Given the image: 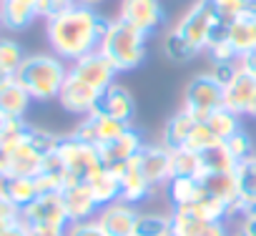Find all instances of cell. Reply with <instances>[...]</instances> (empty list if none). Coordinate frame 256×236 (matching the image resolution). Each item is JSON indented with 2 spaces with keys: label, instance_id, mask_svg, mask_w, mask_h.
Listing matches in <instances>:
<instances>
[{
  "label": "cell",
  "instance_id": "6da1fadb",
  "mask_svg": "<svg viewBox=\"0 0 256 236\" xmlns=\"http://www.w3.org/2000/svg\"><path fill=\"white\" fill-rule=\"evenodd\" d=\"M108 18L88 6H70L56 18L46 20V40L50 53L73 63L83 56H90L100 48V40L108 28Z\"/></svg>",
  "mask_w": 256,
  "mask_h": 236
},
{
  "label": "cell",
  "instance_id": "7a4b0ae2",
  "mask_svg": "<svg viewBox=\"0 0 256 236\" xmlns=\"http://www.w3.org/2000/svg\"><path fill=\"white\" fill-rule=\"evenodd\" d=\"M68 78V63L56 53H30L16 73V80L28 90L33 103L58 100V93Z\"/></svg>",
  "mask_w": 256,
  "mask_h": 236
},
{
  "label": "cell",
  "instance_id": "3957f363",
  "mask_svg": "<svg viewBox=\"0 0 256 236\" xmlns=\"http://www.w3.org/2000/svg\"><path fill=\"white\" fill-rule=\"evenodd\" d=\"M98 50L108 58V63L118 70V76L131 73L138 66H144V60L148 56V36H144L141 30L113 18L106 28V36H103Z\"/></svg>",
  "mask_w": 256,
  "mask_h": 236
},
{
  "label": "cell",
  "instance_id": "277c9868",
  "mask_svg": "<svg viewBox=\"0 0 256 236\" xmlns=\"http://www.w3.org/2000/svg\"><path fill=\"white\" fill-rule=\"evenodd\" d=\"M56 154L66 164V176H68L66 186L68 184H88L103 168L100 156H98V148L90 146V144H86V141H80V138H76L73 134H68V136L60 138Z\"/></svg>",
  "mask_w": 256,
  "mask_h": 236
},
{
  "label": "cell",
  "instance_id": "5b68a950",
  "mask_svg": "<svg viewBox=\"0 0 256 236\" xmlns=\"http://www.w3.org/2000/svg\"><path fill=\"white\" fill-rule=\"evenodd\" d=\"M216 23H218V18H216L211 0H194L178 16V20L171 26V30L178 33L191 46H196L201 53H206V46H208V38H211Z\"/></svg>",
  "mask_w": 256,
  "mask_h": 236
},
{
  "label": "cell",
  "instance_id": "8992f818",
  "mask_svg": "<svg viewBox=\"0 0 256 236\" xmlns=\"http://www.w3.org/2000/svg\"><path fill=\"white\" fill-rule=\"evenodd\" d=\"M224 106V86L208 73H196L188 78L184 88V100L181 108H186L191 116H196L198 121H204L206 116H211L216 108Z\"/></svg>",
  "mask_w": 256,
  "mask_h": 236
},
{
  "label": "cell",
  "instance_id": "52a82bcc",
  "mask_svg": "<svg viewBox=\"0 0 256 236\" xmlns=\"http://www.w3.org/2000/svg\"><path fill=\"white\" fill-rule=\"evenodd\" d=\"M118 20L151 38L164 26L166 10L161 6V0H120L118 3Z\"/></svg>",
  "mask_w": 256,
  "mask_h": 236
},
{
  "label": "cell",
  "instance_id": "ba28073f",
  "mask_svg": "<svg viewBox=\"0 0 256 236\" xmlns=\"http://www.w3.org/2000/svg\"><path fill=\"white\" fill-rule=\"evenodd\" d=\"M144 144H146L144 141V134L138 128H134V126H128L118 138H113V141H108V144H103L98 148V156H100L103 168L113 171L116 176H123L126 166L131 164V158L141 151Z\"/></svg>",
  "mask_w": 256,
  "mask_h": 236
},
{
  "label": "cell",
  "instance_id": "9c48e42d",
  "mask_svg": "<svg viewBox=\"0 0 256 236\" xmlns=\"http://www.w3.org/2000/svg\"><path fill=\"white\" fill-rule=\"evenodd\" d=\"M131 161L154 188H166V184L174 178V174H171V148H166L161 141L158 144H144L141 151Z\"/></svg>",
  "mask_w": 256,
  "mask_h": 236
},
{
  "label": "cell",
  "instance_id": "30bf717a",
  "mask_svg": "<svg viewBox=\"0 0 256 236\" xmlns=\"http://www.w3.org/2000/svg\"><path fill=\"white\" fill-rule=\"evenodd\" d=\"M20 224L23 226H58V228H68L70 218L66 214L60 191L40 194L26 208H20Z\"/></svg>",
  "mask_w": 256,
  "mask_h": 236
},
{
  "label": "cell",
  "instance_id": "8fae6325",
  "mask_svg": "<svg viewBox=\"0 0 256 236\" xmlns=\"http://www.w3.org/2000/svg\"><path fill=\"white\" fill-rule=\"evenodd\" d=\"M126 128H128V124H123V121H118V118L103 113L100 108H96L93 113L83 116L78 121V126L73 128V136L90 144V146H96V148H100L103 144L118 138Z\"/></svg>",
  "mask_w": 256,
  "mask_h": 236
},
{
  "label": "cell",
  "instance_id": "7c38bea8",
  "mask_svg": "<svg viewBox=\"0 0 256 236\" xmlns=\"http://www.w3.org/2000/svg\"><path fill=\"white\" fill-rule=\"evenodd\" d=\"M68 73L76 76V78H80L83 83L93 86V88L100 90V93H106V90L118 80V70L108 63V58H106L100 50H96V53H90V56H83V58L68 63Z\"/></svg>",
  "mask_w": 256,
  "mask_h": 236
},
{
  "label": "cell",
  "instance_id": "4fadbf2b",
  "mask_svg": "<svg viewBox=\"0 0 256 236\" xmlns=\"http://www.w3.org/2000/svg\"><path fill=\"white\" fill-rule=\"evenodd\" d=\"M100 96H103L100 90H96L93 86H88L80 78L68 73V78H66L60 93H58V103H60V108L66 113H70L76 118H83V116H88L98 108Z\"/></svg>",
  "mask_w": 256,
  "mask_h": 236
},
{
  "label": "cell",
  "instance_id": "5bb4252c",
  "mask_svg": "<svg viewBox=\"0 0 256 236\" xmlns=\"http://www.w3.org/2000/svg\"><path fill=\"white\" fill-rule=\"evenodd\" d=\"M138 208L123 198L100 206L96 214V224L103 228L106 236H136V224H138Z\"/></svg>",
  "mask_w": 256,
  "mask_h": 236
},
{
  "label": "cell",
  "instance_id": "9a60e30c",
  "mask_svg": "<svg viewBox=\"0 0 256 236\" xmlns=\"http://www.w3.org/2000/svg\"><path fill=\"white\" fill-rule=\"evenodd\" d=\"M254 98H256V76H251L248 70L238 66L236 76L224 86V108L244 118Z\"/></svg>",
  "mask_w": 256,
  "mask_h": 236
},
{
  "label": "cell",
  "instance_id": "2e32d148",
  "mask_svg": "<svg viewBox=\"0 0 256 236\" xmlns=\"http://www.w3.org/2000/svg\"><path fill=\"white\" fill-rule=\"evenodd\" d=\"M60 196H63V206L70 221H88V218H96V214L100 211L88 184H68L60 191Z\"/></svg>",
  "mask_w": 256,
  "mask_h": 236
},
{
  "label": "cell",
  "instance_id": "e0dca14e",
  "mask_svg": "<svg viewBox=\"0 0 256 236\" xmlns=\"http://www.w3.org/2000/svg\"><path fill=\"white\" fill-rule=\"evenodd\" d=\"M98 108H100L103 113H108V116H113V118H118V121H123V124L131 126V124H134V116H136V98H134L131 90H128V86H123V83L116 80V83L100 96Z\"/></svg>",
  "mask_w": 256,
  "mask_h": 236
},
{
  "label": "cell",
  "instance_id": "ac0fdd59",
  "mask_svg": "<svg viewBox=\"0 0 256 236\" xmlns=\"http://www.w3.org/2000/svg\"><path fill=\"white\" fill-rule=\"evenodd\" d=\"M0 196L10 201L16 208H26L30 201L40 196L36 176H18V174H6L0 176Z\"/></svg>",
  "mask_w": 256,
  "mask_h": 236
},
{
  "label": "cell",
  "instance_id": "d6986e66",
  "mask_svg": "<svg viewBox=\"0 0 256 236\" xmlns=\"http://www.w3.org/2000/svg\"><path fill=\"white\" fill-rule=\"evenodd\" d=\"M201 188L206 196H214L224 204L231 206L234 218L238 216V188H236V178L234 171H221V174H201Z\"/></svg>",
  "mask_w": 256,
  "mask_h": 236
},
{
  "label": "cell",
  "instance_id": "ffe728a7",
  "mask_svg": "<svg viewBox=\"0 0 256 236\" xmlns=\"http://www.w3.org/2000/svg\"><path fill=\"white\" fill-rule=\"evenodd\" d=\"M196 121L198 118L191 116L186 108H178L176 113H171V118H166V124L161 128V144L166 148H171V151L184 148L188 136H191V131H194V126H196Z\"/></svg>",
  "mask_w": 256,
  "mask_h": 236
},
{
  "label": "cell",
  "instance_id": "44dd1931",
  "mask_svg": "<svg viewBox=\"0 0 256 236\" xmlns=\"http://www.w3.org/2000/svg\"><path fill=\"white\" fill-rule=\"evenodd\" d=\"M234 178L238 188V216H241L244 211L256 208V154L236 164Z\"/></svg>",
  "mask_w": 256,
  "mask_h": 236
},
{
  "label": "cell",
  "instance_id": "7402d4cb",
  "mask_svg": "<svg viewBox=\"0 0 256 236\" xmlns=\"http://www.w3.org/2000/svg\"><path fill=\"white\" fill-rule=\"evenodd\" d=\"M33 98L28 96V90L16 80V76L0 86V116L3 118H26L30 110Z\"/></svg>",
  "mask_w": 256,
  "mask_h": 236
},
{
  "label": "cell",
  "instance_id": "603a6c76",
  "mask_svg": "<svg viewBox=\"0 0 256 236\" xmlns=\"http://www.w3.org/2000/svg\"><path fill=\"white\" fill-rule=\"evenodd\" d=\"M46 156L26 138L23 144H18L16 148L8 151V174H18V176H38L40 166H43Z\"/></svg>",
  "mask_w": 256,
  "mask_h": 236
},
{
  "label": "cell",
  "instance_id": "cb8c5ba5",
  "mask_svg": "<svg viewBox=\"0 0 256 236\" xmlns=\"http://www.w3.org/2000/svg\"><path fill=\"white\" fill-rule=\"evenodd\" d=\"M166 196H168L171 208H188L204 196L201 178L198 176H176L166 184Z\"/></svg>",
  "mask_w": 256,
  "mask_h": 236
},
{
  "label": "cell",
  "instance_id": "d4e9b609",
  "mask_svg": "<svg viewBox=\"0 0 256 236\" xmlns=\"http://www.w3.org/2000/svg\"><path fill=\"white\" fill-rule=\"evenodd\" d=\"M154 191H156V188L144 178V174L134 166V161L126 166V171H123V176H120V198H123V201L138 206V204L148 201V198L154 196Z\"/></svg>",
  "mask_w": 256,
  "mask_h": 236
},
{
  "label": "cell",
  "instance_id": "484cf974",
  "mask_svg": "<svg viewBox=\"0 0 256 236\" xmlns=\"http://www.w3.org/2000/svg\"><path fill=\"white\" fill-rule=\"evenodd\" d=\"M161 50H164V56L171 60V63H176V66H186V63H194L198 56H201V50L196 48V46H191L188 40H184L178 33H174L171 28L166 30V36L161 38Z\"/></svg>",
  "mask_w": 256,
  "mask_h": 236
},
{
  "label": "cell",
  "instance_id": "4316f807",
  "mask_svg": "<svg viewBox=\"0 0 256 236\" xmlns=\"http://www.w3.org/2000/svg\"><path fill=\"white\" fill-rule=\"evenodd\" d=\"M98 206H108L113 201L120 198V176H116L113 171L108 168H100V174H96L90 181H88Z\"/></svg>",
  "mask_w": 256,
  "mask_h": 236
},
{
  "label": "cell",
  "instance_id": "83f0119b",
  "mask_svg": "<svg viewBox=\"0 0 256 236\" xmlns=\"http://www.w3.org/2000/svg\"><path fill=\"white\" fill-rule=\"evenodd\" d=\"M226 38H228V43L234 46V50H236L238 56L254 50V48H256V18L244 16V18L234 20V23L228 26V36H226Z\"/></svg>",
  "mask_w": 256,
  "mask_h": 236
},
{
  "label": "cell",
  "instance_id": "f1b7e54d",
  "mask_svg": "<svg viewBox=\"0 0 256 236\" xmlns=\"http://www.w3.org/2000/svg\"><path fill=\"white\" fill-rule=\"evenodd\" d=\"M136 236H174V216H171V211L138 214Z\"/></svg>",
  "mask_w": 256,
  "mask_h": 236
},
{
  "label": "cell",
  "instance_id": "f546056e",
  "mask_svg": "<svg viewBox=\"0 0 256 236\" xmlns=\"http://www.w3.org/2000/svg\"><path fill=\"white\" fill-rule=\"evenodd\" d=\"M198 158H201V174H221V171L236 168V158L228 154V148L224 144H214V146L204 148L198 154Z\"/></svg>",
  "mask_w": 256,
  "mask_h": 236
},
{
  "label": "cell",
  "instance_id": "4dcf8cb0",
  "mask_svg": "<svg viewBox=\"0 0 256 236\" xmlns=\"http://www.w3.org/2000/svg\"><path fill=\"white\" fill-rule=\"evenodd\" d=\"M206 121V126L214 131V136L218 138V141H226V138H231L236 131H241V116H236L234 110H228V108H216L211 116H206L204 118Z\"/></svg>",
  "mask_w": 256,
  "mask_h": 236
},
{
  "label": "cell",
  "instance_id": "1f68e13d",
  "mask_svg": "<svg viewBox=\"0 0 256 236\" xmlns=\"http://www.w3.org/2000/svg\"><path fill=\"white\" fill-rule=\"evenodd\" d=\"M26 48L16 40V38H8V36H0V70L8 73V76H16L18 68L23 66L26 60Z\"/></svg>",
  "mask_w": 256,
  "mask_h": 236
},
{
  "label": "cell",
  "instance_id": "d6a6232c",
  "mask_svg": "<svg viewBox=\"0 0 256 236\" xmlns=\"http://www.w3.org/2000/svg\"><path fill=\"white\" fill-rule=\"evenodd\" d=\"M30 126L33 124H28L26 118H3V124H0V144H3V148L10 151L18 144H23L28 138Z\"/></svg>",
  "mask_w": 256,
  "mask_h": 236
},
{
  "label": "cell",
  "instance_id": "836d02e7",
  "mask_svg": "<svg viewBox=\"0 0 256 236\" xmlns=\"http://www.w3.org/2000/svg\"><path fill=\"white\" fill-rule=\"evenodd\" d=\"M171 174L176 176H201V158L191 148L171 151Z\"/></svg>",
  "mask_w": 256,
  "mask_h": 236
},
{
  "label": "cell",
  "instance_id": "e575fe53",
  "mask_svg": "<svg viewBox=\"0 0 256 236\" xmlns=\"http://www.w3.org/2000/svg\"><path fill=\"white\" fill-rule=\"evenodd\" d=\"M194 208L204 221H228V218H234V211H231L228 204H224L214 196H206V194L194 204Z\"/></svg>",
  "mask_w": 256,
  "mask_h": 236
},
{
  "label": "cell",
  "instance_id": "d590c367",
  "mask_svg": "<svg viewBox=\"0 0 256 236\" xmlns=\"http://www.w3.org/2000/svg\"><path fill=\"white\" fill-rule=\"evenodd\" d=\"M211 3H214L218 23L231 26L234 20H238V18H244L248 13V3H251V0H211Z\"/></svg>",
  "mask_w": 256,
  "mask_h": 236
},
{
  "label": "cell",
  "instance_id": "8d00e7d4",
  "mask_svg": "<svg viewBox=\"0 0 256 236\" xmlns=\"http://www.w3.org/2000/svg\"><path fill=\"white\" fill-rule=\"evenodd\" d=\"M224 146H226V148H228V154L236 158V164L256 154V144H254L251 134H246L244 128H241V131H236L231 138H226V141H224Z\"/></svg>",
  "mask_w": 256,
  "mask_h": 236
},
{
  "label": "cell",
  "instance_id": "74e56055",
  "mask_svg": "<svg viewBox=\"0 0 256 236\" xmlns=\"http://www.w3.org/2000/svg\"><path fill=\"white\" fill-rule=\"evenodd\" d=\"M214 144H224V141H218L214 136V131L206 126V121H196V126H194V131H191V136H188V141H186L184 148H191V151L201 154L204 148H208Z\"/></svg>",
  "mask_w": 256,
  "mask_h": 236
},
{
  "label": "cell",
  "instance_id": "f35d334b",
  "mask_svg": "<svg viewBox=\"0 0 256 236\" xmlns=\"http://www.w3.org/2000/svg\"><path fill=\"white\" fill-rule=\"evenodd\" d=\"M70 6H76V0H36V10H38V18H43V20H50V18H56L58 13L68 10Z\"/></svg>",
  "mask_w": 256,
  "mask_h": 236
},
{
  "label": "cell",
  "instance_id": "ab89813d",
  "mask_svg": "<svg viewBox=\"0 0 256 236\" xmlns=\"http://www.w3.org/2000/svg\"><path fill=\"white\" fill-rule=\"evenodd\" d=\"M238 70V60H208V73L221 83L226 86Z\"/></svg>",
  "mask_w": 256,
  "mask_h": 236
},
{
  "label": "cell",
  "instance_id": "60d3db41",
  "mask_svg": "<svg viewBox=\"0 0 256 236\" xmlns=\"http://www.w3.org/2000/svg\"><path fill=\"white\" fill-rule=\"evenodd\" d=\"M206 56H208V60H238V53L234 50V46L228 43V38L211 43L206 48Z\"/></svg>",
  "mask_w": 256,
  "mask_h": 236
},
{
  "label": "cell",
  "instance_id": "b9f144b4",
  "mask_svg": "<svg viewBox=\"0 0 256 236\" xmlns=\"http://www.w3.org/2000/svg\"><path fill=\"white\" fill-rule=\"evenodd\" d=\"M66 236H106V234L96 224V218H88V221H70L66 228Z\"/></svg>",
  "mask_w": 256,
  "mask_h": 236
},
{
  "label": "cell",
  "instance_id": "7bdbcfd3",
  "mask_svg": "<svg viewBox=\"0 0 256 236\" xmlns=\"http://www.w3.org/2000/svg\"><path fill=\"white\" fill-rule=\"evenodd\" d=\"M16 224H20V208H16L10 201H6L0 196V234L8 231Z\"/></svg>",
  "mask_w": 256,
  "mask_h": 236
},
{
  "label": "cell",
  "instance_id": "ee69618b",
  "mask_svg": "<svg viewBox=\"0 0 256 236\" xmlns=\"http://www.w3.org/2000/svg\"><path fill=\"white\" fill-rule=\"evenodd\" d=\"M198 236H231L228 221H206L198 231Z\"/></svg>",
  "mask_w": 256,
  "mask_h": 236
},
{
  "label": "cell",
  "instance_id": "f6af8a7d",
  "mask_svg": "<svg viewBox=\"0 0 256 236\" xmlns=\"http://www.w3.org/2000/svg\"><path fill=\"white\" fill-rule=\"evenodd\" d=\"M28 236H66V228L58 226H26Z\"/></svg>",
  "mask_w": 256,
  "mask_h": 236
},
{
  "label": "cell",
  "instance_id": "bcb514c9",
  "mask_svg": "<svg viewBox=\"0 0 256 236\" xmlns=\"http://www.w3.org/2000/svg\"><path fill=\"white\" fill-rule=\"evenodd\" d=\"M238 66L244 70H248L251 76H256V48L248 50V53H244V56H238Z\"/></svg>",
  "mask_w": 256,
  "mask_h": 236
},
{
  "label": "cell",
  "instance_id": "7dc6e473",
  "mask_svg": "<svg viewBox=\"0 0 256 236\" xmlns=\"http://www.w3.org/2000/svg\"><path fill=\"white\" fill-rule=\"evenodd\" d=\"M0 236H28V231H26V226H23V224H16V226H10L8 231H3Z\"/></svg>",
  "mask_w": 256,
  "mask_h": 236
},
{
  "label": "cell",
  "instance_id": "c3c4849f",
  "mask_svg": "<svg viewBox=\"0 0 256 236\" xmlns=\"http://www.w3.org/2000/svg\"><path fill=\"white\" fill-rule=\"evenodd\" d=\"M6 174H8V151L0 144V176H6Z\"/></svg>",
  "mask_w": 256,
  "mask_h": 236
},
{
  "label": "cell",
  "instance_id": "681fc988",
  "mask_svg": "<svg viewBox=\"0 0 256 236\" xmlns=\"http://www.w3.org/2000/svg\"><path fill=\"white\" fill-rule=\"evenodd\" d=\"M78 6H88V8H96V6H100L103 0H76Z\"/></svg>",
  "mask_w": 256,
  "mask_h": 236
},
{
  "label": "cell",
  "instance_id": "f907efd6",
  "mask_svg": "<svg viewBox=\"0 0 256 236\" xmlns=\"http://www.w3.org/2000/svg\"><path fill=\"white\" fill-rule=\"evenodd\" d=\"M246 116H248V118H254V121H256V98L251 100V106H248V110H246Z\"/></svg>",
  "mask_w": 256,
  "mask_h": 236
},
{
  "label": "cell",
  "instance_id": "816d5d0a",
  "mask_svg": "<svg viewBox=\"0 0 256 236\" xmlns=\"http://www.w3.org/2000/svg\"><path fill=\"white\" fill-rule=\"evenodd\" d=\"M13 76H8V73H3V70H0V86H3V83H8Z\"/></svg>",
  "mask_w": 256,
  "mask_h": 236
},
{
  "label": "cell",
  "instance_id": "f5cc1de1",
  "mask_svg": "<svg viewBox=\"0 0 256 236\" xmlns=\"http://www.w3.org/2000/svg\"><path fill=\"white\" fill-rule=\"evenodd\" d=\"M231 236H246V234H244V231H238V228H234V231H231Z\"/></svg>",
  "mask_w": 256,
  "mask_h": 236
},
{
  "label": "cell",
  "instance_id": "db71d44e",
  "mask_svg": "<svg viewBox=\"0 0 256 236\" xmlns=\"http://www.w3.org/2000/svg\"><path fill=\"white\" fill-rule=\"evenodd\" d=\"M20 3H33L36 6V0H20Z\"/></svg>",
  "mask_w": 256,
  "mask_h": 236
},
{
  "label": "cell",
  "instance_id": "11a10c76",
  "mask_svg": "<svg viewBox=\"0 0 256 236\" xmlns=\"http://www.w3.org/2000/svg\"><path fill=\"white\" fill-rule=\"evenodd\" d=\"M0 124H3V116H0Z\"/></svg>",
  "mask_w": 256,
  "mask_h": 236
},
{
  "label": "cell",
  "instance_id": "9f6ffc18",
  "mask_svg": "<svg viewBox=\"0 0 256 236\" xmlns=\"http://www.w3.org/2000/svg\"><path fill=\"white\" fill-rule=\"evenodd\" d=\"M0 28H3V23H0Z\"/></svg>",
  "mask_w": 256,
  "mask_h": 236
}]
</instances>
